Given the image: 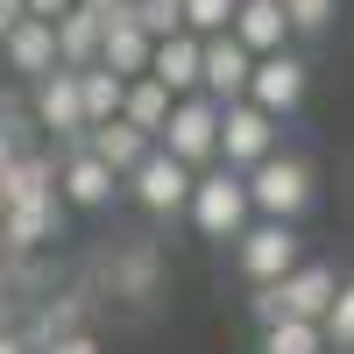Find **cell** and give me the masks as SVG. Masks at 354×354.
Wrapping results in <instances>:
<instances>
[{"instance_id": "6da1fadb", "label": "cell", "mask_w": 354, "mask_h": 354, "mask_svg": "<svg viewBox=\"0 0 354 354\" xmlns=\"http://www.w3.org/2000/svg\"><path fill=\"white\" fill-rule=\"evenodd\" d=\"M241 185H248V213H262V220H305L319 205V170L305 156H283V149L248 163Z\"/></svg>"}, {"instance_id": "7a4b0ae2", "label": "cell", "mask_w": 354, "mask_h": 354, "mask_svg": "<svg viewBox=\"0 0 354 354\" xmlns=\"http://www.w3.org/2000/svg\"><path fill=\"white\" fill-rule=\"evenodd\" d=\"M185 213H192V227H198V241H234V234L255 220V213H248V185H241V170H227V163L192 170Z\"/></svg>"}, {"instance_id": "3957f363", "label": "cell", "mask_w": 354, "mask_h": 354, "mask_svg": "<svg viewBox=\"0 0 354 354\" xmlns=\"http://www.w3.org/2000/svg\"><path fill=\"white\" fill-rule=\"evenodd\" d=\"M340 290V277L326 270V262H290L283 277H270V283H255V298H248V312H255V326H270V319H319V305H326Z\"/></svg>"}, {"instance_id": "277c9868", "label": "cell", "mask_w": 354, "mask_h": 354, "mask_svg": "<svg viewBox=\"0 0 354 354\" xmlns=\"http://www.w3.org/2000/svg\"><path fill=\"white\" fill-rule=\"evenodd\" d=\"M213 142H220V100H205V93H177L170 113H163V128H156V149H170L177 163L205 170V163H213Z\"/></svg>"}, {"instance_id": "5b68a950", "label": "cell", "mask_w": 354, "mask_h": 354, "mask_svg": "<svg viewBox=\"0 0 354 354\" xmlns=\"http://www.w3.org/2000/svg\"><path fill=\"white\" fill-rule=\"evenodd\" d=\"M305 93H312V64L298 50H262L248 64V85H241V100H255L262 113H277V121H290V113L305 106Z\"/></svg>"}, {"instance_id": "8992f818", "label": "cell", "mask_w": 354, "mask_h": 354, "mask_svg": "<svg viewBox=\"0 0 354 354\" xmlns=\"http://www.w3.org/2000/svg\"><path fill=\"white\" fill-rule=\"evenodd\" d=\"M277 113H262L255 100H220V142H213V163H227V170H248V163H262L277 149Z\"/></svg>"}, {"instance_id": "52a82bcc", "label": "cell", "mask_w": 354, "mask_h": 354, "mask_svg": "<svg viewBox=\"0 0 354 354\" xmlns=\"http://www.w3.org/2000/svg\"><path fill=\"white\" fill-rule=\"evenodd\" d=\"M298 255H305V241H298V220H248L241 234H234V270H241L248 283H270V277H283Z\"/></svg>"}, {"instance_id": "ba28073f", "label": "cell", "mask_w": 354, "mask_h": 354, "mask_svg": "<svg viewBox=\"0 0 354 354\" xmlns=\"http://www.w3.org/2000/svg\"><path fill=\"white\" fill-rule=\"evenodd\" d=\"M121 185L135 192V205L142 213H185V192H192V163H177L170 149H156L149 142V156H142Z\"/></svg>"}, {"instance_id": "9c48e42d", "label": "cell", "mask_w": 354, "mask_h": 354, "mask_svg": "<svg viewBox=\"0 0 354 354\" xmlns=\"http://www.w3.org/2000/svg\"><path fill=\"white\" fill-rule=\"evenodd\" d=\"M93 64H106L113 78H135V71H149V36L135 28L128 0H121V8H100V50H93Z\"/></svg>"}, {"instance_id": "30bf717a", "label": "cell", "mask_w": 354, "mask_h": 354, "mask_svg": "<svg viewBox=\"0 0 354 354\" xmlns=\"http://www.w3.org/2000/svg\"><path fill=\"white\" fill-rule=\"evenodd\" d=\"M248 64H255V57L234 43L227 28H220V36H198V93H205V100H241Z\"/></svg>"}, {"instance_id": "8fae6325", "label": "cell", "mask_w": 354, "mask_h": 354, "mask_svg": "<svg viewBox=\"0 0 354 354\" xmlns=\"http://www.w3.org/2000/svg\"><path fill=\"white\" fill-rule=\"evenodd\" d=\"M36 121H43L50 135H64V142H78V135H85L78 71H71V64H57V71H43V78H36Z\"/></svg>"}, {"instance_id": "7c38bea8", "label": "cell", "mask_w": 354, "mask_h": 354, "mask_svg": "<svg viewBox=\"0 0 354 354\" xmlns=\"http://www.w3.org/2000/svg\"><path fill=\"white\" fill-rule=\"evenodd\" d=\"M0 71H15V78H43V71H57V36H50V21L21 15L8 36H0Z\"/></svg>"}, {"instance_id": "4fadbf2b", "label": "cell", "mask_w": 354, "mask_h": 354, "mask_svg": "<svg viewBox=\"0 0 354 354\" xmlns=\"http://www.w3.org/2000/svg\"><path fill=\"white\" fill-rule=\"evenodd\" d=\"M113 185H121V177H113L93 149H71L64 163H57V198L78 205V213H100V205L113 198Z\"/></svg>"}, {"instance_id": "5bb4252c", "label": "cell", "mask_w": 354, "mask_h": 354, "mask_svg": "<svg viewBox=\"0 0 354 354\" xmlns=\"http://www.w3.org/2000/svg\"><path fill=\"white\" fill-rule=\"evenodd\" d=\"M227 36L241 43L248 57H262V50H283V43H290L283 0H234V21H227Z\"/></svg>"}, {"instance_id": "9a60e30c", "label": "cell", "mask_w": 354, "mask_h": 354, "mask_svg": "<svg viewBox=\"0 0 354 354\" xmlns=\"http://www.w3.org/2000/svg\"><path fill=\"white\" fill-rule=\"evenodd\" d=\"M149 78L163 93H198V36L192 28H170L149 43Z\"/></svg>"}, {"instance_id": "2e32d148", "label": "cell", "mask_w": 354, "mask_h": 354, "mask_svg": "<svg viewBox=\"0 0 354 354\" xmlns=\"http://www.w3.org/2000/svg\"><path fill=\"white\" fill-rule=\"evenodd\" d=\"M78 142H85V149H93V156H100L113 177H128L142 156H149V135H142L135 121H121V113H113V121H93V128H85Z\"/></svg>"}, {"instance_id": "e0dca14e", "label": "cell", "mask_w": 354, "mask_h": 354, "mask_svg": "<svg viewBox=\"0 0 354 354\" xmlns=\"http://www.w3.org/2000/svg\"><path fill=\"white\" fill-rule=\"evenodd\" d=\"M57 220H64V205L57 198H36V205H0V241H8V255H28V248H43Z\"/></svg>"}, {"instance_id": "ac0fdd59", "label": "cell", "mask_w": 354, "mask_h": 354, "mask_svg": "<svg viewBox=\"0 0 354 354\" xmlns=\"http://www.w3.org/2000/svg\"><path fill=\"white\" fill-rule=\"evenodd\" d=\"M36 198H57V163L15 149L0 163V205H36Z\"/></svg>"}, {"instance_id": "d6986e66", "label": "cell", "mask_w": 354, "mask_h": 354, "mask_svg": "<svg viewBox=\"0 0 354 354\" xmlns=\"http://www.w3.org/2000/svg\"><path fill=\"white\" fill-rule=\"evenodd\" d=\"M50 36H57V64H93V50H100V8H85V0H71L64 15L50 21Z\"/></svg>"}, {"instance_id": "ffe728a7", "label": "cell", "mask_w": 354, "mask_h": 354, "mask_svg": "<svg viewBox=\"0 0 354 354\" xmlns=\"http://www.w3.org/2000/svg\"><path fill=\"white\" fill-rule=\"evenodd\" d=\"M170 100L177 93H163V85L149 78V71H135V78H121V121H135L142 135L156 142V128H163V113H170Z\"/></svg>"}, {"instance_id": "44dd1931", "label": "cell", "mask_w": 354, "mask_h": 354, "mask_svg": "<svg viewBox=\"0 0 354 354\" xmlns=\"http://www.w3.org/2000/svg\"><path fill=\"white\" fill-rule=\"evenodd\" d=\"M78 106H85V128L113 121V113H121V78L106 64H78Z\"/></svg>"}, {"instance_id": "7402d4cb", "label": "cell", "mask_w": 354, "mask_h": 354, "mask_svg": "<svg viewBox=\"0 0 354 354\" xmlns=\"http://www.w3.org/2000/svg\"><path fill=\"white\" fill-rule=\"evenodd\" d=\"M262 354H326L319 319H270L262 326Z\"/></svg>"}, {"instance_id": "603a6c76", "label": "cell", "mask_w": 354, "mask_h": 354, "mask_svg": "<svg viewBox=\"0 0 354 354\" xmlns=\"http://www.w3.org/2000/svg\"><path fill=\"white\" fill-rule=\"evenodd\" d=\"M319 340H326V354H347V347H354V290H347V283L319 305Z\"/></svg>"}, {"instance_id": "cb8c5ba5", "label": "cell", "mask_w": 354, "mask_h": 354, "mask_svg": "<svg viewBox=\"0 0 354 354\" xmlns=\"http://www.w3.org/2000/svg\"><path fill=\"white\" fill-rule=\"evenodd\" d=\"M128 15H135V28L142 36H170V28H185V0H128Z\"/></svg>"}, {"instance_id": "d4e9b609", "label": "cell", "mask_w": 354, "mask_h": 354, "mask_svg": "<svg viewBox=\"0 0 354 354\" xmlns=\"http://www.w3.org/2000/svg\"><path fill=\"white\" fill-rule=\"evenodd\" d=\"M234 21V0H185V28L192 36H220Z\"/></svg>"}, {"instance_id": "484cf974", "label": "cell", "mask_w": 354, "mask_h": 354, "mask_svg": "<svg viewBox=\"0 0 354 354\" xmlns=\"http://www.w3.org/2000/svg\"><path fill=\"white\" fill-rule=\"evenodd\" d=\"M283 21H290V36H319L333 21V0H283Z\"/></svg>"}, {"instance_id": "4316f807", "label": "cell", "mask_w": 354, "mask_h": 354, "mask_svg": "<svg viewBox=\"0 0 354 354\" xmlns=\"http://www.w3.org/2000/svg\"><path fill=\"white\" fill-rule=\"evenodd\" d=\"M113 283H121L128 298H149V283H156V262H149V255H128L121 270H113Z\"/></svg>"}, {"instance_id": "83f0119b", "label": "cell", "mask_w": 354, "mask_h": 354, "mask_svg": "<svg viewBox=\"0 0 354 354\" xmlns=\"http://www.w3.org/2000/svg\"><path fill=\"white\" fill-rule=\"evenodd\" d=\"M36 354H100V340L93 333H85V326H71V333H50Z\"/></svg>"}, {"instance_id": "f1b7e54d", "label": "cell", "mask_w": 354, "mask_h": 354, "mask_svg": "<svg viewBox=\"0 0 354 354\" xmlns=\"http://www.w3.org/2000/svg\"><path fill=\"white\" fill-rule=\"evenodd\" d=\"M64 8H71V0H21V15H36V21H57Z\"/></svg>"}, {"instance_id": "f546056e", "label": "cell", "mask_w": 354, "mask_h": 354, "mask_svg": "<svg viewBox=\"0 0 354 354\" xmlns=\"http://www.w3.org/2000/svg\"><path fill=\"white\" fill-rule=\"evenodd\" d=\"M0 354H36V347H28L21 333H8V326H0Z\"/></svg>"}, {"instance_id": "4dcf8cb0", "label": "cell", "mask_w": 354, "mask_h": 354, "mask_svg": "<svg viewBox=\"0 0 354 354\" xmlns=\"http://www.w3.org/2000/svg\"><path fill=\"white\" fill-rule=\"evenodd\" d=\"M15 21H21V0H0V36H8Z\"/></svg>"}, {"instance_id": "1f68e13d", "label": "cell", "mask_w": 354, "mask_h": 354, "mask_svg": "<svg viewBox=\"0 0 354 354\" xmlns=\"http://www.w3.org/2000/svg\"><path fill=\"white\" fill-rule=\"evenodd\" d=\"M0 326H8V283H0Z\"/></svg>"}, {"instance_id": "d6a6232c", "label": "cell", "mask_w": 354, "mask_h": 354, "mask_svg": "<svg viewBox=\"0 0 354 354\" xmlns=\"http://www.w3.org/2000/svg\"><path fill=\"white\" fill-rule=\"evenodd\" d=\"M85 8H121V0H85Z\"/></svg>"}, {"instance_id": "836d02e7", "label": "cell", "mask_w": 354, "mask_h": 354, "mask_svg": "<svg viewBox=\"0 0 354 354\" xmlns=\"http://www.w3.org/2000/svg\"><path fill=\"white\" fill-rule=\"evenodd\" d=\"M0 121H8V100H0Z\"/></svg>"}]
</instances>
